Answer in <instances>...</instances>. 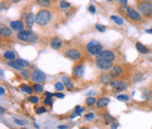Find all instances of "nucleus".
<instances>
[{"label":"nucleus","mask_w":152,"mask_h":129,"mask_svg":"<svg viewBox=\"0 0 152 129\" xmlns=\"http://www.w3.org/2000/svg\"><path fill=\"white\" fill-rule=\"evenodd\" d=\"M8 64V66H10V67H12V68H14V69H16V70H22L25 68L22 64H21L19 62H18L17 60H13V61H10V62H8L7 63Z\"/></svg>","instance_id":"a211bd4d"},{"label":"nucleus","mask_w":152,"mask_h":129,"mask_svg":"<svg viewBox=\"0 0 152 129\" xmlns=\"http://www.w3.org/2000/svg\"><path fill=\"white\" fill-rule=\"evenodd\" d=\"M85 102H86V105L87 107H92L97 103V99L95 97H93V96H89V97L86 98Z\"/></svg>","instance_id":"393cba45"},{"label":"nucleus","mask_w":152,"mask_h":129,"mask_svg":"<svg viewBox=\"0 0 152 129\" xmlns=\"http://www.w3.org/2000/svg\"><path fill=\"white\" fill-rule=\"evenodd\" d=\"M95 64H96V66L98 67L99 69L102 70V71H108V70H111L112 67H113V62H112V61L107 60L101 56H97Z\"/></svg>","instance_id":"0eeeda50"},{"label":"nucleus","mask_w":152,"mask_h":129,"mask_svg":"<svg viewBox=\"0 0 152 129\" xmlns=\"http://www.w3.org/2000/svg\"><path fill=\"white\" fill-rule=\"evenodd\" d=\"M1 109V114H3V113H4V111H5L4 108H3V107H1V109Z\"/></svg>","instance_id":"3c124183"},{"label":"nucleus","mask_w":152,"mask_h":129,"mask_svg":"<svg viewBox=\"0 0 152 129\" xmlns=\"http://www.w3.org/2000/svg\"><path fill=\"white\" fill-rule=\"evenodd\" d=\"M54 96H56L57 98H63L65 96V94H62V93H56L54 94Z\"/></svg>","instance_id":"79ce46f5"},{"label":"nucleus","mask_w":152,"mask_h":129,"mask_svg":"<svg viewBox=\"0 0 152 129\" xmlns=\"http://www.w3.org/2000/svg\"><path fill=\"white\" fill-rule=\"evenodd\" d=\"M36 23V17L34 16V13H32V12H30L26 15V24L27 27H29V28H31V27L34 25V23Z\"/></svg>","instance_id":"f3484780"},{"label":"nucleus","mask_w":152,"mask_h":129,"mask_svg":"<svg viewBox=\"0 0 152 129\" xmlns=\"http://www.w3.org/2000/svg\"><path fill=\"white\" fill-rule=\"evenodd\" d=\"M33 89H34V91L37 92V93H42V92H43V86L41 83H37V82L33 85Z\"/></svg>","instance_id":"bb28decb"},{"label":"nucleus","mask_w":152,"mask_h":129,"mask_svg":"<svg viewBox=\"0 0 152 129\" xmlns=\"http://www.w3.org/2000/svg\"><path fill=\"white\" fill-rule=\"evenodd\" d=\"M63 41L60 39L59 38H57V36H54V38H52L50 39V46L52 49H54V50H60L62 47H63Z\"/></svg>","instance_id":"9d476101"},{"label":"nucleus","mask_w":152,"mask_h":129,"mask_svg":"<svg viewBox=\"0 0 152 129\" xmlns=\"http://www.w3.org/2000/svg\"><path fill=\"white\" fill-rule=\"evenodd\" d=\"M10 25L11 29L14 30V31H17V32L21 31V30H24V28H25V24H24L23 22L20 20L10 22Z\"/></svg>","instance_id":"2eb2a0df"},{"label":"nucleus","mask_w":152,"mask_h":129,"mask_svg":"<svg viewBox=\"0 0 152 129\" xmlns=\"http://www.w3.org/2000/svg\"><path fill=\"white\" fill-rule=\"evenodd\" d=\"M3 57H4L5 59L9 60V61H13V60H15V58H16V54H15V53L13 51L8 50V51H5L4 54H3Z\"/></svg>","instance_id":"412c9836"},{"label":"nucleus","mask_w":152,"mask_h":129,"mask_svg":"<svg viewBox=\"0 0 152 129\" xmlns=\"http://www.w3.org/2000/svg\"><path fill=\"white\" fill-rule=\"evenodd\" d=\"M117 99L122 101V102H127V101H129V96L127 94H118L117 96Z\"/></svg>","instance_id":"c85d7f7f"},{"label":"nucleus","mask_w":152,"mask_h":129,"mask_svg":"<svg viewBox=\"0 0 152 129\" xmlns=\"http://www.w3.org/2000/svg\"><path fill=\"white\" fill-rule=\"evenodd\" d=\"M95 27H96V29L100 32H105L106 31V26L102 25V24H101V23H97Z\"/></svg>","instance_id":"72a5a7b5"},{"label":"nucleus","mask_w":152,"mask_h":129,"mask_svg":"<svg viewBox=\"0 0 152 129\" xmlns=\"http://www.w3.org/2000/svg\"><path fill=\"white\" fill-rule=\"evenodd\" d=\"M111 20L114 21L115 23H117V25H122L124 23V21L122 18H120L119 16H117V15H113V16H111Z\"/></svg>","instance_id":"b1692460"},{"label":"nucleus","mask_w":152,"mask_h":129,"mask_svg":"<svg viewBox=\"0 0 152 129\" xmlns=\"http://www.w3.org/2000/svg\"><path fill=\"white\" fill-rule=\"evenodd\" d=\"M45 94H46V96H54V94H52V93H49V92H46L45 93Z\"/></svg>","instance_id":"c03bdc74"},{"label":"nucleus","mask_w":152,"mask_h":129,"mask_svg":"<svg viewBox=\"0 0 152 129\" xmlns=\"http://www.w3.org/2000/svg\"><path fill=\"white\" fill-rule=\"evenodd\" d=\"M145 32H147V33H148V34H152V27H151L150 29H147V31H145Z\"/></svg>","instance_id":"09e8293b"},{"label":"nucleus","mask_w":152,"mask_h":129,"mask_svg":"<svg viewBox=\"0 0 152 129\" xmlns=\"http://www.w3.org/2000/svg\"><path fill=\"white\" fill-rule=\"evenodd\" d=\"M135 47L136 49H137V51H139L140 53H143V54H145V53H149V50L145 47V46L144 44H142L141 42H136V44H135Z\"/></svg>","instance_id":"aec40b11"},{"label":"nucleus","mask_w":152,"mask_h":129,"mask_svg":"<svg viewBox=\"0 0 152 129\" xmlns=\"http://www.w3.org/2000/svg\"><path fill=\"white\" fill-rule=\"evenodd\" d=\"M27 100L33 104H37L39 102V97L35 96H28V98H27Z\"/></svg>","instance_id":"473e14b6"},{"label":"nucleus","mask_w":152,"mask_h":129,"mask_svg":"<svg viewBox=\"0 0 152 129\" xmlns=\"http://www.w3.org/2000/svg\"><path fill=\"white\" fill-rule=\"evenodd\" d=\"M94 117H95V115H94L93 113H87V114H86V116H85V118L86 120H93Z\"/></svg>","instance_id":"ea45409f"},{"label":"nucleus","mask_w":152,"mask_h":129,"mask_svg":"<svg viewBox=\"0 0 152 129\" xmlns=\"http://www.w3.org/2000/svg\"><path fill=\"white\" fill-rule=\"evenodd\" d=\"M47 77L44 74L43 72L41 71V70H34L31 73V79L32 81H35L37 83H43V82L46 81Z\"/></svg>","instance_id":"6e6552de"},{"label":"nucleus","mask_w":152,"mask_h":129,"mask_svg":"<svg viewBox=\"0 0 152 129\" xmlns=\"http://www.w3.org/2000/svg\"><path fill=\"white\" fill-rule=\"evenodd\" d=\"M13 121H14L15 124H16L17 125H20V126H23V125H26L27 124V122L22 121V120H19V119H17V118L13 119Z\"/></svg>","instance_id":"f704fd0d"},{"label":"nucleus","mask_w":152,"mask_h":129,"mask_svg":"<svg viewBox=\"0 0 152 129\" xmlns=\"http://www.w3.org/2000/svg\"><path fill=\"white\" fill-rule=\"evenodd\" d=\"M72 74L77 79H80L85 74V67L83 64H75L72 68Z\"/></svg>","instance_id":"9b49d317"},{"label":"nucleus","mask_w":152,"mask_h":129,"mask_svg":"<svg viewBox=\"0 0 152 129\" xmlns=\"http://www.w3.org/2000/svg\"><path fill=\"white\" fill-rule=\"evenodd\" d=\"M110 74L114 79L120 78L123 74V68L120 66H118V64H115V66H113L112 69L110 70Z\"/></svg>","instance_id":"f8f14e48"},{"label":"nucleus","mask_w":152,"mask_h":129,"mask_svg":"<svg viewBox=\"0 0 152 129\" xmlns=\"http://www.w3.org/2000/svg\"><path fill=\"white\" fill-rule=\"evenodd\" d=\"M118 124H117V122H115V124H112V126H111V128H113V129H115V128H117L118 127Z\"/></svg>","instance_id":"a18cd8bd"},{"label":"nucleus","mask_w":152,"mask_h":129,"mask_svg":"<svg viewBox=\"0 0 152 129\" xmlns=\"http://www.w3.org/2000/svg\"><path fill=\"white\" fill-rule=\"evenodd\" d=\"M43 103H44L45 106H50V105H52V97H51V96H46V97H45L44 101H43Z\"/></svg>","instance_id":"4c0bfd02"},{"label":"nucleus","mask_w":152,"mask_h":129,"mask_svg":"<svg viewBox=\"0 0 152 129\" xmlns=\"http://www.w3.org/2000/svg\"><path fill=\"white\" fill-rule=\"evenodd\" d=\"M137 8L143 16L152 18V3L148 0H139Z\"/></svg>","instance_id":"7ed1b4c3"},{"label":"nucleus","mask_w":152,"mask_h":129,"mask_svg":"<svg viewBox=\"0 0 152 129\" xmlns=\"http://www.w3.org/2000/svg\"><path fill=\"white\" fill-rule=\"evenodd\" d=\"M64 55L66 57L69 58L71 60H80L83 56V50L75 45H69L66 48H64Z\"/></svg>","instance_id":"f03ea898"},{"label":"nucleus","mask_w":152,"mask_h":129,"mask_svg":"<svg viewBox=\"0 0 152 129\" xmlns=\"http://www.w3.org/2000/svg\"><path fill=\"white\" fill-rule=\"evenodd\" d=\"M17 39L23 42L34 43L37 40V36H35L30 30H21L17 33Z\"/></svg>","instance_id":"423d86ee"},{"label":"nucleus","mask_w":152,"mask_h":129,"mask_svg":"<svg viewBox=\"0 0 152 129\" xmlns=\"http://www.w3.org/2000/svg\"><path fill=\"white\" fill-rule=\"evenodd\" d=\"M104 119H105V121H106V124H110V122H115V118H114V117H112V116H110L109 114L105 115Z\"/></svg>","instance_id":"e433bc0d"},{"label":"nucleus","mask_w":152,"mask_h":129,"mask_svg":"<svg viewBox=\"0 0 152 129\" xmlns=\"http://www.w3.org/2000/svg\"><path fill=\"white\" fill-rule=\"evenodd\" d=\"M86 51L90 55H93V56H98L102 51L103 47L101 42L97 41V40H91L86 44Z\"/></svg>","instance_id":"39448f33"},{"label":"nucleus","mask_w":152,"mask_h":129,"mask_svg":"<svg viewBox=\"0 0 152 129\" xmlns=\"http://www.w3.org/2000/svg\"><path fill=\"white\" fill-rule=\"evenodd\" d=\"M53 19V14L48 10H39L36 14V23L39 26H46L48 25Z\"/></svg>","instance_id":"f257e3e1"},{"label":"nucleus","mask_w":152,"mask_h":129,"mask_svg":"<svg viewBox=\"0 0 152 129\" xmlns=\"http://www.w3.org/2000/svg\"><path fill=\"white\" fill-rule=\"evenodd\" d=\"M85 110V108H83L82 106H76L75 107V109H74V112H75V114L76 115H80L82 112H83Z\"/></svg>","instance_id":"7c9ffc66"},{"label":"nucleus","mask_w":152,"mask_h":129,"mask_svg":"<svg viewBox=\"0 0 152 129\" xmlns=\"http://www.w3.org/2000/svg\"><path fill=\"white\" fill-rule=\"evenodd\" d=\"M115 1L120 3V4H126V2L128 1V0H115Z\"/></svg>","instance_id":"37998d69"},{"label":"nucleus","mask_w":152,"mask_h":129,"mask_svg":"<svg viewBox=\"0 0 152 129\" xmlns=\"http://www.w3.org/2000/svg\"><path fill=\"white\" fill-rule=\"evenodd\" d=\"M113 79L114 78L112 77L110 73H102L98 78V81L103 84H110L112 81H113Z\"/></svg>","instance_id":"4468645a"},{"label":"nucleus","mask_w":152,"mask_h":129,"mask_svg":"<svg viewBox=\"0 0 152 129\" xmlns=\"http://www.w3.org/2000/svg\"><path fill=\"white\" fill-rule=\"evenodd\" d=\"M107 1H113V0H107Z\"/></svg>","instance_id":"603ef678"},{"label":"nucleus","mask_w":152,"mask_h":129,"mask_svg":"<svg viewBox=\"0 0 152 129\" xmlns=\"http://www.w3.org/2000/svg\"><path fill=\"white\" fill-rule=\"evenodd\" d=\"M59 7L62 8V10H66V8H69L71 7V4L68 2H66L65 0H61L59 3Z\"/></svg>","instance_id":"cd10ccee"},{"label":"nucleus","mask_w":152,"mask_h":129,"mask_svg":"<svg viewBox=\"0 0 152 129\" xmlns=\"http://www.w3.org/2000/svg\"><path fill=\"white\" fill-rule=\"evenodd\" d=\"M17 61L19 62L22 66H24V67H26V66H29V62H27V61H26V60H24V59H17Z\"/></svg>","instance_id":"58836bf2"},{"label":"nucleus","mask_w":152,"mask_h":129,"mask_svg":"<svg viewBox=\"0 0 152 129\" xmlns=\"http://www.w3.org/2000/svg\"><path fill=\"white\" fill-rule=\"evenodd\" d=\"M59 129H64V128H68V125H59Z\"/></svg>","instance_id":"de8ad7c7"},{"label":"nucleus","mask_w":152,"mask_h":129,"mask_svg":"<svg viewBox=\"0 0 152 129\" xmlns=\"http://www.w3.org/2000/svg\"><path fill=\"white\" fill-rule=\"evenodd\" d=\"M0 35H1V36H3V38H9V36H10L11 35H12V30H11V28H10V27H2L1 30H0Z\"/></svg>","instance_id":"6ab92c4d"},{"label":"nucleus","mask_w":152,"mask_h":129,"mask_svg":"<svg viewBox=\"0 0 152 129\" xmlns=\"http://www.w3.org/2000/svg\"><path fill=\"white\" fill-rule=\"evenodd\" d=\"M98 56L103 57V58H105V59L112 61V62H114L115 60V53L111 50H102V51L98 55Z\"/></svg>","instance_id":"ddd939ff"},{"label":"nucleus","mask_w":152,"mask_h":129,"mask_svg":"<svg viewBox=\"0 0 152 129\" xmlns=\"http://www.w3.org/2000/svg\"><path fill=\"white\" fill-rule=\"evenodd\" d=\"M36 3L41 8H47L52 5V0H36Z\"/></svg>","instance_id":"4be33fe9"},{"label":"nucleus","mask_w":152,"mask_h":129,"mask_svg":"<svg viewBox=\"0 0 152 129\" xmlns=\"http://www.w3.org/2000/svg\"><path fill=\"white\" fill-rule=\"evenodd\" d=\"M110 103V98L108 97H101L99 100H97L96 106L98 109H103V108L107 107L108 104Z\"/></svg>","instance_id":"dca6fc26"},{"label":"nucleus","mask_w":152,"mask_h":129,"mask_svg":"<svg viewBox=\"0 0 152 129\" xmlns=\"http://www.w3.org/2000/svg\"><path fill=\"white\" fill-rule=\"evenodd\" d=\"M124 15H126V17L130 21L134 22V23H141V22H143V15L141 14V12H138L132 6H126Z\"/></svg>","instance_id":"20e7f679"},{"label":"nucleus","mask_w":152,"mask_h":129,"mask_svg":"<svg viewBox=\"0 0 152 129\" xmlns=\"http://www.w3.org/2000/svg\"><path fill=\"white\" fill-rule=\"evenodd\" d=\"M62 81H63V83L65 84V87L68 89V90H69V91L73 90V85H72L71 79H69L68 77H63Z\"/></svg>","instance_id":"5701e85b"},{"label":"nucleus","mask_w":152,"mask_h":129,"mask_svg":"<svg viewBox=\"0 0 152 129\" xmlns=\"http://www.w3.org/2000/svg\"><path fill=\"white\" fill-rule=\"evenodd\" d=\"M110 86L113 89H115V91H124L128 88V84L127 82L121 81V79H114L112 81V82L110 83Z\"/></svg>","instance_id":"1a4fd4ad"},{"label":"nucleus","mask_w":152,"mask_h":129,"mask_svg":"<svg viewBox=\"0 0 152 129\" xmlns=\"http://www.w3.org/2000/svg\"><path fill=\"white\" fill-rule=\"evenodd\" d=\"M54 88H56V91H58V92H61L64 90V85L62 82H59V81H57L56 84H54Z\"/></svg>","instance_id":"2f4dec72"},{"label":"nucleus","mask_w":152,"mask_h":129,"mask_svg":"<svg viewBox=\"0 0 152 129\" xmlns=\"http://www.w3.org/2000/svg\"><path fill=\"white\" fill-rule=\"evenodd\" d=\"M21 90H22L23 92H25V93L26 94H31L33 93V91H34V89H33V87L31 88L30 86L28 85H26V84H23V85H21Z\"/></svg>","instance_id":"a878e982"},{"label":"nucleus","mask_w":152,"mask_h":129,"mask_svg":"<svg viewBox=\"0 0 152 129\" xmlns=\"http://www.w3.org/2000/svg\"><path fill=\"white\" fill-rule=\"evenodd\" d=\"M47 111V109H45L44 107H41V108H39V109H36V113H37L38 115H41V114H43V113H45Z\"/></svg>","instance_id":"c9c22d12"},{"label":"nucleus","mask_w":152,"mask_h":129,"mask_svg":"<svg viewBox=\"0 0 152 129\" xmlns=\"http://www.w3.org/2000/svg\"><path fill=\"white\" fill-rule=\"evenodd\" d=\"M88 10H89V11L91 12V13H95L96 12V8L94 7V6H89V8H88Z\"/></svg>","instance_id":"a19ab883"},{"label":"nucleus","mask_w":152,"mask_h":129,"mask_svg":"<svg viewBox=\"0 0 152 129\" xmlns=\"http://www.w3.org/2000/svg\"><path fill=\"white\" fill-rule=\"evenodd\" d=\"M20 1H21V0H11V2H12V3H18Z\"/></svg>","instance_id":"8fccbe9b"},{"label":"nucleus","mask_w":152,"mask_h":129,"mask_svg":"<svg viewBox=\"0 0 152 129\" xmlns=\"http://www.w3.org/2000/svg\"><path fill=\"white\" fill-rule=\"evenodd\" d=\"M21 76H22L25 79H28L29 78H31V74H30V72L28 71V70H24L23 69Z\"/></svg>","instance_id":"c756f323"},{"label":"nucleus","mask_w":152,"mask_h":129,"mask_svg":"<svg viewBox=\"0 0 152 129\" xmlns=\"http://www.w3.org/2000/svg\"><path fill=\"white\" fill-rule=\"evenodd\" d=\"M4 93H5L4 88L1 87V88H0V94H1V96H3V94H4Z\"/></svg>","instance_id":"49530a36"}]
</instances>
